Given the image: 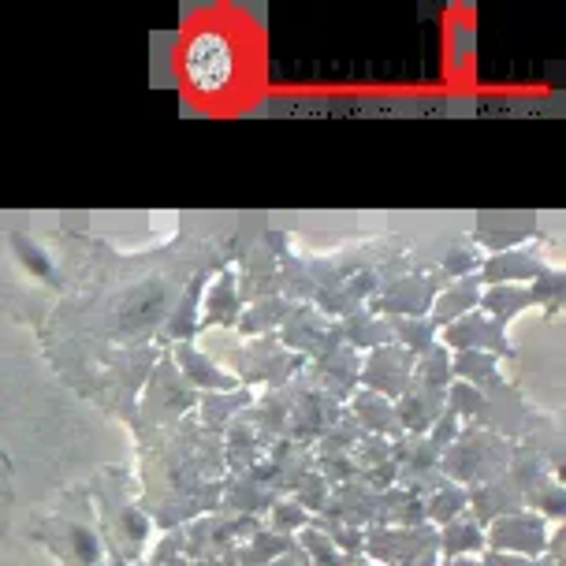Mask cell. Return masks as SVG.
Listing matches in <instances>:
<instances>
[{"label": "cell", "instance_id": "1", "mask_svg": "<svg viewBox=\"0 0 566 566\" xmlns=\"http://www.w3.org/2000/svg\"><path fill=\"white\" fill-rule=\"evenodd\" d=\"M235 71V56H231V42L217 30H198L187 45V75L190 83L201 90H220Z\"/></svg>", "mask_w": 566, "mask_h": 566}]
</instances>
